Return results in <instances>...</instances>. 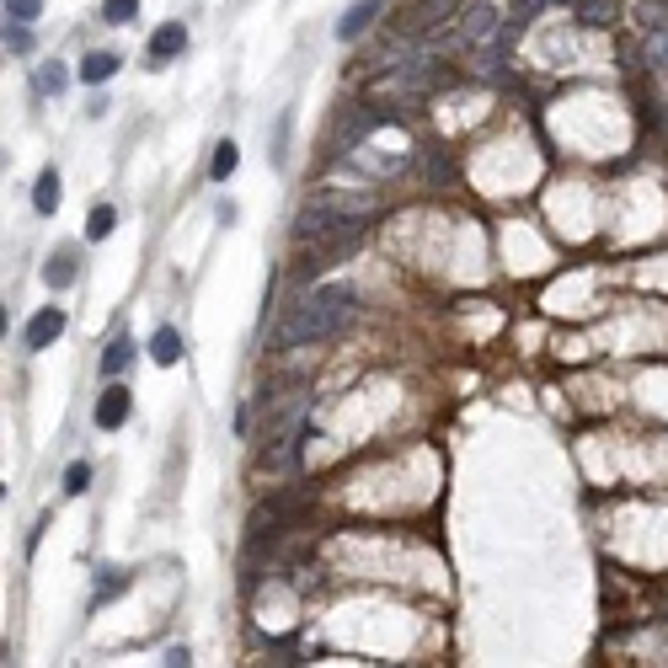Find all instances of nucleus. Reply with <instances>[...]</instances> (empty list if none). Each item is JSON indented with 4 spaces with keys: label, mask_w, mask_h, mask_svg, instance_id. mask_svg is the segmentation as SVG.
<instances>
[{
    "label": "nucleus",
    "mask_w": 668,
    "mask_h": 668,
    "mask_svg": "<svg viewBox=\"0 0 668 668\" xmlns=\"http://www.w3.org/2000/svg\"><path fill=\"white\" fill-rule=\"evenodd\" d=\"M353 305H359L353 284H321V289H310V300L300 310H289V316L273 326L268 348L273 353H289V348H300V343H326V337H337L348 326Z\"/></svg>",
    "instance_id": "nucleus-1"
},
{
    "label": "nucleus",
    "mask_w": 668,
    "mask_h": 668,
    "mask_svg": "<svg viewBox=\"0 0 668 668\" xmlns=\"http://www.w3.org/2000/svg\"><path fill=\"white\" fill-rule=\"evenodd\" d=\"M460 38L471 43V49H497V43H514V33H508V17L497 11V0H471V6L460 11Z\"/></svg>",
    "instance_id": "nucleus-2"
},
{
    "label": "nucleus",
    "mask_w": 668,
    "mask_h": 668,
    "mask_svg": "<svg viewBox=\"0 0 668 668\" xmlns=\"http://www.w3.org/2000/svg\"><path fill=\"white\" fill-rule=\"evenodd\" d=\"M636 33L647 43V70L668 75V0H642L636 6Z\"/></svg>",
    "instance_id": "nucleus-3"
},
{
    "label": "nucleus",
    "mask_w": 668,
    "mask_h": 668,
    "mask_svg": "<svg viewBox=\"0 0 668 668\" xmlns=\"http://www.w3.org/2000/svg\"><path fill=\"white\" fill-rule=\"evenodd\" d=\"M444 11H449V0H417V6H407V11H401V17H396L391 49H412V43L423 38L428 27H433V22L444 17Z\"/></svg>",
    "instance_id": "nucleus-4"
},
{
    "label": "nucleus",
    "mask_w": 668,
    "mask_h": 668,
    "mask_svg": "<svg viewBox=\"0 0 668 668\" xmlns=\"http://www.w3.org/2000/svg\"><path fill=\"white\" fill-rule=\"evenodd\" d=\"M65 326H70V316H65V310H59V305H43L38 310V316L33 321H27V332H22V343L27 348H49V343H59V337H65Z\"/></svg>",
    "instance_id": "nucleus-5"
},
{
    "label": "nucleus",
    "mask_w": 668,
    "mask_h": 668,
    "mask_svg": "<svg viewBox=\"0 0 668 668\" xmlns=\"http://www.w3.org/2000/svg\"><path fill=\"white\" fill-rule=\"evenodd\" d=\"M129 412H134V396L123 391V385H107V391L97 396V412H91V423H97L102 433H113L129 423Z\"/></svg>",
    "instance_id": "nucleus-6"
},
{
    "label": "nucleus",
    "mask_w": 668,
    "mask_h": 668,
    "mask_svg": "<svg viewBox=\"0 0 668 668\" xmlns=\"http://www.w3.org/2000/svg\"><path fill=\"white\" fill-rule=\"evenodd\" d=\"M182 49H188V27H182V22H161V27L150 33V59H155V65L177 59Z\"/></svg>",
    "instance_id": "nucleus-7"
},
{
    "label": "nucleus",
    "mask_w": 668,
    "mask_h": 668,
    "mask_svg": "<svg viewBox=\"0 0 668 668\" xmlns=\"http://www.w3.org/2000/svg\"><path fill=\"white\" fill-rule=\"evenodd\" d=\"M380 11H385V0H359V6H348V11H343V22H337V38L353 43L359 33H369V22H375Z\"/></svg>",
    "instance_id": "nucleus-8"
},
{
    "label": "nucleus",
    "mask_w": 668,
    "mask_h": 668,
    "mask_svg": "<svg viewBox=\"0 0 668 668\" xmlns=\"http://www.w3.org/2000/svg\"><path fill=\"white\" fill-rule=\"evenodd\" d=\"M150 359L161 364V369L182 364V337H177V326H155V332H150Z\"/></svg>",
    "instance_id": "nucleus-9"
},
{
    "label": "nucleus",
    "mask_w": 668,
    "mask_h": 668,
    "mask_svg": "<svg viewBox=\"0 0 668 668\" xmlns=\"http://www.w3.org/2000/svg\"><path fill=\"white\" fill-rule=\"evenodd\" d=\"M118 65H123V59L113 49H97V54L81 59V81L86 86H102V81H113V75H118Z\"/></svg>",
    "instance_id": "nucleus-10"
},
{
    "label": "nucleus",
    "mask_w": 668,
    "mask_h": 668,
    "mask_svg": "<svg viewBox=\"0 0 668 668\" xmlns=\"http://www.w3.org/2000/svg\"><path fill=\"white\" fill-rule=\"evenodd\" d=\"M129 364H134V343H129V337H113V343H107V353H102V375L118 380Z\"/></svg>",
    "instance_id": "nucleus-11"
},
{
    "label": "nucleus",
    "mask_w": 668,
    "mask_h": 668,
    "mask_svg": "<svg viewBox=\"0 0 668 668\" xmlns=\"http://www.w3.org/2000/svg\"><path fill=\"white\" fill-rule=\"evenodd\" d=\"M43 284H49V289H70L75 284V257L70 252H54L49 262H43Z\"/></svg>",
    "instance_id": "nucleus-12"
},
{
    "label": "nucleus",
    "mask_w": 668,
    "mask_h": 668,
    "mask_svg": "<svg viewBox=\"0 0 668 668\" xmlns=\"http://www.w3.org/2000/svg\"><path fill=\"white\" fill-rule=\"evenodd\" d=\"M123 588H129V572H123V567H102V583L91 588V610H97V604H107V599H118Z\"/></svg>",
    "instance_id": "nucleus-13"
},
{
    "label": "nucleus",
    "mask_w": 668,
    "mask_h": 668,
    "mask_svg": "<svg viewBox=\"0 0 668 668\" xmlns=\"http://www.w3.org/2000/svg\"><path fill=\"white\" fill-rule=\"evenodd\" d=\"M33 209H38V214H54V209H59V172H54V166L38 177V188H33Z\"/></svg>",
    "instance_id": "nucleus-14"
},
{
    "label": "nucleus",
    "mask_w": 668,
    "mask_h": 668,
    "mask_svg": "<svg viewBox=\"0 0 668 668\" xmlns=\"http://www.w3.org/2000/svg\"><path fill=\"white\" fill-rule=\"evenodd\" d=\"M241 166V150H236V139H220L214 145V161H209V172H214V182H225L230 172Z\"/></svg>",
    "instance_id": "nucleus-15"
},
{
    "label": "nucleus",
    "mask_w": 668,
    "mask_h": 668,
    "mask_svg": "<svg viewBox=\"0 0 668 668\" xmlns=\"http://www.w3.org/2000/svg\"><path fill=\"white\" fill-rule=\"evenodd\" d=\"M113 225H118V209L113 204H97V209L86 214V236L91 241H107V236H113Z\"/></svg>",
    "instance_id": "nucleus-16"
},
{
    "label": "nucleus",
    "mask_w": 668,
    "mask_h": 668,
    "mask_svg": "<svg viewBox=\"0 0 668 668\" xmlns=\"http://www.w3.org/2000/svg\"><path fill=\"white\" fill-rule=\"evenodd\" d=\"M65 81H70V75H65V65H59V59H54V65H38V75H33L38 97H59V91H65Z\"/></svg>",
    "instance_id": "nucleus-17"
},
{
    "label": "nucleus",
    "mask_w": 668,
    "mask_h": 668,
    "mask_svg": "<svg viewBox=\"0 0 668 668\" xmlns=\"http://www.w3.org/2000/svg\"><path fill=\"white\" fill-rule=\"evenodd\" d=\"M578 17H583L588 27H610V22H615V6H610V0H583Z\"/></svg>",
    "instance_id": "nucleus-18"
},
{
    "label": "nucleus",
    "mask_w": 668,
    "mask_h": 668,
    "mask_svg": "<svg viewBox=\"0 0 668 668\" xmlns=\"http://www.w3.org/2000/svg\"><path fill=\"white\" fill-rule=\"evenodd\" d=\"M129 17H139V0H102V22H129Z\"/></svg>",
    "instance_id": "nucleus-19"
},
{
    "label": "nucleus",
    "mask_w": 668,
    "mask_h": 668,
    "mask_svg": "<svg viewBox=\"0 0 668 668\" xmlns=\"http://www.w3.org/2000/svg\"><path fill=\"white\" fill-rule=\"evenodd\" d=\"M27 27H33V22H6V49H11V54H27V49H33V33H27Z\"/></svg>",
    "instance_id": "nucleus-20"
},
{
    "label": "nucleus",
    "mask_w": 668,
    "mask_h": 668,
    "mask_svg": "<svg viewBox=\"0 0 668 668\" xmlns=\"http://www.w3.org/2000/svg\"><path fill=\"white\" fill-rule=\"evenodd\" d=\"M38 11H43V0H6L11 22H38Z\"/></svg>",
    "instance_id": "nucleus-21"
},
{
    "label": "nucleus",
    "mask_w": 668,
    "mask_h": 668,
    "mask_svg": "<svg viewBox=\"0 0 668 668\" xmlns=\"http://www.w3.org/2000/svg\"><path fill=\"white\" fill-rule=\"evenodd\" d=\"M86 481H91V465H86V460H75L70 471H65V492H70V497H81V492H86Z\"/></svg>",
    "instance_id": "nucleus-22"
},
{
    "label": "nucleus",
    "mask_w": 668,
    "mask_h": 668,
    "mask_svg": "<svg viewBox=\"0 0 668 668\" xmlns=\"http://www.w3.org/2000/svg\"><path fill=\"white\" fill-rule=\"evenodd\" d=\"M161 663H172V668H182V663H188V647H166V658Z\"/></svg>",
    "instance_id": "nucleus-23"
},
{
    "label": "nucleus",
    "mask_w": 668,
    "mask_h": 668,
    "mask_svg": "<svg viewBox=\"0 0 668 668\" xmlns=\"http://www.w3.org/2000/svg\"><path fill=\"white\" fill-rule=\"evenodd\" d=\"M540 6H583V0H540Z\"/></svg>",
    "instance_id": "nucleus-24"
}]
</instances>
